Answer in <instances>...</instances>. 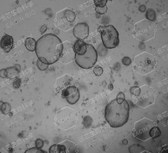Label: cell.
I'll list each match as a JSON object with an SVG mask.
<instances>
[{
	"label": "cell",
	"mask_w": 168,
	"mask_h": 153,
	"mask_svg": "<svg viewBox=\"0 0 168 153\" xmlns=\"http://www.w3.org/2000/svg\"><path fill=\"white\" fill-rule=\"evenodd\" d=\"M63 50L62 41L53 33L46 34L36 42L35 52L41 62L48 65L54 64L61 57Z\"/></svg>",
	"instance_id": "cell-1"
},
{
	"label": "cell",
	"mask_w": 168,
	"mask_h": 153,
	"mask_svg": "<svg viewBox=\"0 0 168 153\" xmlns=\"http://www.w3.org/2000/svg\"><path fill=\"white\" fill-rule=\"evenodd\" d=\"M129 112V104L125 99L124 94L120 93L116 99L106 106L105 117L111 127H120L127 122Z\"/></svg>",
	"instance_id": "cell-2"
},
{
	"label": "cell",
	"mask_w": 168,
	"mask_h": 153,
	"mask_svg": "<svg viewBox=\"0 0 168 153\" xmlns=\"http://www.w3.org/2000/svg\"><path fill=\"white\" fill-rule=\"evenodd\" d=\"M73 48L75 62L79 67L89 69L95 65L98 59V54L92 45L78 40L73 45Z\"/></svg>",
	"instance_id": "cell-3"
},
{
	"label": "cell",
	"mask_w": 168,
	"mask_h": 153,
	"mask_svg": "<svg viewBox=\"0 0 168 153\" xmlns=\"http://www.w3.org/2000/svg\"><path fill=\"white\" fill-rule=\"evenodd\" d=\"M97 31L101 34L103 44L105 48L112 49L118 45L120 43L119 33L113 25L99 26Z\"/></svg>",
	"instance_id": "cell-4"
},
{
	"label": "cell",
	"mask_w": 168,
	"mask_h": 153,
	"mask_svg": "<svg viewBox=\"0 0 168 153\" xmlns=\"http://www.w3.org/2000/svg\"><path fill=\"white\" fill-rule=\"evenodd\" d=\"M62 97L66 98L68 103L74 105L78 101L80 98L79 90L75 86H69L63 90Z\"/></svg>",
	"instance_id": "cell-5"
},
{
	"label": "cell",
	"mask_w": 168,
	"mask_h": 153,
	"mask_svg": "<svg viewBox=\"0 0 168 153\" xmlns=\"http://www.w3.org/2000/svg\"><path fill=\"white\" fill-rule=\"evenodd\" d=\"M74 36L78 40H83L88 37L89 35V27L86 23H79L73 29Z\"/></svg>",
	"instance_id": "cell-6"
},
{
	"label": "cell",
	"mask_w": 168,
	"mask_h": 153,
	"mask_svg": "<svg viewBox=\"0 0 168 153\" xmlns=\"http://www.w3.org/2000/svg\"><path fill=\"white\" fill-rule=\"evenodd\" d=\"M13 43V39L12 37L5 34L1 39L0 46L4 53H8L12 50Z\"/></svg>",
	"instance_id": "cell-7"
},
{
	"label": "cell",
	"mask_w": 168,
	"mask_h": 153,
	"mask_svg": "<svg viewBox=\"0 0 168 153\" xmlns=\"http://www.w3.org/2000/svg\"><path fill=\"white\" fill-rule=\"evenodd\" d=\"M107 0H95L94 3L96 6V12L100 15H103L107 12V7L106 5Z\"/></svg>",
	"instance_id": "cell-8"
},
{
	"label": "cell",
	"mask_w": 168,
	"mask_h": 153,
	"mask_svg": "<svg viewBox=\"0 0 168 153\" xmlns=\"http://www.w3.org/2000/svg\"><path fill=\"white\" fill-rule=\"evenodd\" d=\"M36 42V40L32 38L29 37L25 40V46L28 51L33 52L35 50Z\"/></svg>",
	"instance_id": "cell-9"
},
{
	"label": "cell",
	"mask_w": 168,
	"mask_h": 153,
	"mask_svg": "<svg viewBox=\"0 0 168 153\" xmlns=\"http://www.w3.org/2000/svg\"><path fill=\"white\" fill-rule=\"evenodd\" d=\"M66 147L64 145L55 144L51 146L49 150L50 153H66Z\"/></svg>",
	"instance_id": "cell-10"
},
{
	"label": "cell",
	"mask_w": 168,
	"mask_h": 153,
	"mask_svg": "<svg viewBox=\"0 0 168 153\" xmlns=\"http://www.w3.org/2000/svg\"><path fill=\"white\" fill-rule=\"evenodd\" d=\"M145 17L148 20L154 22L156 20V12L152 9H148L146 12Z\"/></svg>",
	"instance_id": "cell-11"
},
{
	"label": "cell",
	"mask_w": 168,
	"mask_h": 153,
	"mask_svg": "<svg viewBox=\"0 0 168 153\" xmlns=\"http://www.w3.org/2000/svg\"><path fill=\"white\" fill-rule=\"evenodd\" d=\"M65 17L68 22L72 23L75 20L76 16L74 12L72 10H67L65 12Z\"/></svg>",
	"instance_id": "cell-12"
},
{
	"label": "cell",
	"mask_w": 168,
	"mask_h": 153,
	"mask_svg": "<svg viewBox=\"0 0 168 153\" xmlns=\"http://www.w3.org/2000/svg\"><path fill=\"white\" fill-rule=\"evenodd\" d=\"M129 150L130 153H140L145 150V148L140 145H134L130 147Z\"/></svg>",
	"instance_id": "cell-13"
},
{
	"label": "cell",
	"mask_w": 168,
	"mask_h": 153,
	"mask_svg": "<svg viewBox=\"0 0 168 153\" xmlns=\"http://www.w3.org/2000/svg\"><path fill=\"white\" fill-rule=\"evenodd\" d=\"M149 135L151 138H158L160 136L161 132L158 127H154L151 129L149 133Z\"/></svg>",
	"instance_id": "cell-14"
},
{
	"label": "cell",
	"mask_w": 168,
	"mask_h": 153,
	"mask_svg": "<svg viewBox=\"0 0 168 153\" xmlns=\"http://www.w3.org/2000/svg\"><path fill=\"white\" fill-rule=\"evenodd\" d=\"M11 107L10 104L7 102H4L1 106V111L5 114H8L10 111Z\"/></svg>",
	"instance_id": "cell-15"
},
{
	"label": "cell",
	"mask_w": 168,
	"mask_h": 153,
	"mask_svg": "<svg viewBox=\"0 0 168 153\" xmlns=\"http://www.w3.org/2000/svg\"><path fill=\"white\" fill-rule=\"evenodd\" d=\"M37 66L39 70L41 71H44L48 69L49 65L41 62L38 59L37 61Z\"/></svg>",
	"instance_id": "cell-16"
},
{
	"label": "cell",
	"mask_w": 168,
	"mask_h": 153,
	"mask_svg": "<svg viewBox=\"0 0 168 153\" xmlns=\"http://www.w3.org/2000/svg\"><path fill=\"white\" fill-rule=\"evenodd\" d=\"M130 92L135 96H138L141 93L140 88L138 86H134L130 89Z\"/></svg>",
	"instance_id": "cell-17"
},
{
	"label": "cell",
	"mask_w": 168,
	"mask_h": 153,
	"mask_svg": "<svg viewBox=\"0 0 168 153\" xmlns=\"http://www.w3.org/2000/svg\"><path fill=\"white\" fill-rule=\"evenodd\" d=\"M103 72V70L102 67L99 66L94 69L93 72L96 76H100L102 74Z\"/></svg>",
	"instance_id": "cell-18"
},
{
	"label": "cell",
	"mask_w": 168,
	"mask_h": 153,
	"mask_svg": "<svg viewBox=\"0 0 168 153\" xmlns=\"http://www.w3.org/2000/svg\"><path fill=\"white\" fill-rule=\"evenodd\" d=\"M25 153H44L43 151L39 149L32 148L28 149L26 151Z\"/></svg>",
	"instance_id": "cell-19"
},
{
	"label": "cell",
	"mask_w": 168,
	"mask_h": 153,
	"mask_svg": "<svg viewBox=\"0 0 168 153\" xmlns=\"http://www.w3.org/2000/svg\"><path fill=\"white\" fill-rule=\"evenodd\" d=\"M35 145L37 148L41 149L42 148L44 145V142L40 139H39L36 141Z\"/></svg>",
	"instance_id": "cell-20"
},
{
	"label": "cell",
	"mask_w": 168,
	"mask_h": 153,
	"mask_svg": "<svg viewBox=\"0 0 168 153\" xmlns=\"http://www.w3.org/2000/svg\"><path fill=\"white\" fill-rule=\"evenodd\" d=\"M122 62L124 65L128 66L131 64V60L129 57H125L123 59Z\"/></svg>",
	"instance_id": "cell-21"
},
{
	"label": "cell",
	"mask_w": 168,
	"mask_h": 153,
	"mask_svg": "<svg viewBox=\"0 0 168 153\" xmlns=\"http://www.w3.org/2000/svg\"><path fill=\"white\" fill-rule=\"evenodd\" d=\"M47 30V27L46 25H43L40 27L39 31L41 33H44Z\"/></svg>",
	"instance_id": "cell-22"
},
{
	"label": "cell",
	"mask_w": 168,
	"mask_h": 153,
	"mask_svg": "<svg viewBox=\"0 0 168 153\" xmlns=\"http://www.w3.org/2000/svg\"><path fill=\"white\" fill-rule=\"evenodd\" d=\"M8 73L6 71V70L4 69V71H3V70H1V77L5 78L7 76Z\"/></svg>",
	"instance_id": "cell-23"
},
{
	"label": "cell",
	"mask_w": 168,
	"mask_h": 153,
	"mask_svg": "<svg viewBox=\"0 0 168 153\" xmlns=\"http://www.w3.org/2000/svg\"><path fill=\"white\" fill-rule=\"evenodd\" d=\"M146 10V7L145 5H141L139 7V10L140 11V12H144Z\"/></svg>",
	"instance_id": "cell-24"
},
{
	"label": "cell",
	"mask_w": 168,
	"mask_h": 153,
	"mask_svg": "<svg viewBox=\"0 0 168 153\" xmlns=\"http://www.w3.org/2000/svg\"><path fill=\"white\" fill-rule=\"evenodd\" d=\"M128 141L126 139H124L123 141V143L124 145H127Z\"/></svg>",
	"instance_id": "cell-25"
},
{
	"label": "cell",
	"mask_w": 168,
	"mask_h": 153,
	"mask_svg": "<svg viewBox=\"0 0 168 153\" xmlns=\"http://www.w3.org/2000/svg\"><path fill=\"white\" fill-rule=\"evenodd\" d=\"M108 89L110 90H112L113 89V86L112 85H109V86H108Z\"/></svg>",
	"instance_id": "cell-26"
}]
</instances>
